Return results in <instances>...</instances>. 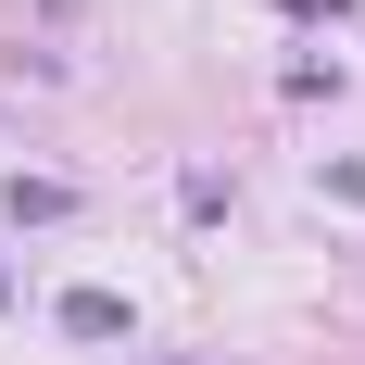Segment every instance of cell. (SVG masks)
<instances>
[{
  "label": "cell",
  "mask_w": 365,
  "mask_h": 365,
  "mask_svg": "<svg viewBox=\"0 0 365 365\" xmlns=\"http://www.w3.org/2000/svg\"><path fill=\"white\" fill-rule=\"evenodd\" d=\"M63 328L76 340H126V302H113V290H63Z\"/></svg>",
  "instance_id": "1"
}]
</instances>
